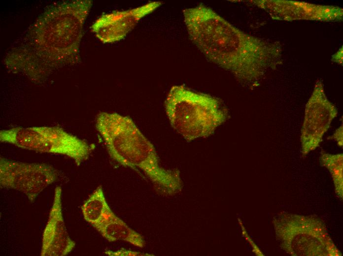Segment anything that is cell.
<instances>
[{"label": "cell", "mask_w": 343, "mask_h": 256, "mask_svg": "<svg viewBox=\"0 0 343 256\" xmlns=\"http://www.w3.org/2000/svg\"><path fill=\"white\" fill-rule=\"evenodd\" d=\"M192 42L211 62L238 80L254 85L270 69L282 63V49L236 28L210 8L201 4L183 10Z\"/></svg>", "instance_id": "cell-1"}, {"label": "cell", "mask_w": 343, "mask_h": 256, "mask_svg": "<svg viewBox=\"0 0 343 256\" xmlns=\"http://www.w3.org/2000/svg\"><path fill=\"white\" fill-rule=\"evenodd\" d=\"M91 0L66 1L49 8L5 59L8 69L35 82L79 60L83 25Z\"/></svg>", "instance_id": "cell-2"}, {"label": "cell", "mask_w": 343, "mask_h": 256, "mask_svg": "<svg viewBox=\"0 0 343 256\" xmlns=\"http://www.w3.org/2000/svg\"><path fill=\"white\" fill-rule=\"evenodd\" d=\"M96 128L110 157L121 165L141 170L158 188L171 193L180 187L176 170L160 166L155 149L130 117L103 112L96 118Z\"/></svg>", "instance_id": "cell-3"}, {"label": "cell", "mask_w": 343, "mask_h": 256, "mask_svg": "<svg viewBox=\"0 0 343 256\" xmlns=\"http://www.w3.org/2000/svg\"><path fill=\"white\" fill-rule=\"evenodd\" d=\"M165 107L172 128L188 141L210 135L228 117L218 98L183 86L171 88Z\"/></svg>", "instance_id": "cell-4"}, {"label": "cell", "mask_w": 343, "mask_h": 256, "mask_svg": "<svg viewBox=\"0 0 343 256\" xmlns=\"http://www.w3.org/2000/svg\"><path fill=\"white\" fill-rule=\"evenodd\" d=\"M0 141L41 153L59 154L79 166L87 160L94 146L59 127H13L0 131Z\"/></svg>", "instance_id": "cell-5"}, {"label": "cell", "mask_w": 343, "mask_h": 256, "mask_svg": "<svg viewBox=\"0 0 343 256\" xmlns=\"http://www.w3.org/2000/svg\"><path fill=\"white\" fill-rule=\"evenodd\" d=\"M58 178L59 172L51 165L0 158V187L23 193L31 203Z\"/></svg>", "instance_id": "cell-6"}, {"label": "cell", "mask_w": 343, "mask_h": 256, "mask_svg": "<svg viewBox=\"0 0 343 256\" xmlns=\"http://www.w3.org/2000/svg\"><path fill=\"white\" fill-rule=\"evenodd\" d=\"M338 113L336 107L326 96L322 81L318 79L305 107L301 134L303 156L319 146Z\"/></svg>", "instance_id": "cell-7"}, {"label": "cell", "mask_w": 343, "mask_h": 256, "mask_svg": "<svg viewBox=\"0 0 343 256\" xmlns=\"http://www.w3.org/2000/svg\"><path fill=\"white\" fill-rule=\"evenodd\" d=\"M250 3L264 10L273 19L292 21L312 20L336 22L343 19L342 8L288 0H250Z\"/></svg>", "instance_id": "cell-8"}, {"label": "cell", "mask_w": 343, "mask_h": 256, "mask_svg": "<svg viewBox=\"0 0 343 256\" xmlns=\"http://www.w3.org/2000/svg\"><path fill=\"white\" fill-rule=\"evenodd\" d=\"M161 1H151L142 6L102 15L91 26V30L102 42L113 43L123 39L143 17L161 5Z\"/></svg>", "instance_id": "cell-9"}, {"label": "cell", "mask_w": 343, "mask_h": 256, "mask_svg": "<svg viewBox=\"0 0 343 256\" xmlns=\"http://www.w3.org/2000/svg\"><path fill=\"white\" fill-rule=\"evenodd\" d=\"M62 194L61 187H56L53 203L42 234L41 256H65L69 254L75 246L65 225Z\"/></svg>", "instance_id": "cell-10"}, {"label": "cell", "mask_w": 343, "mask_h": 256, "mask_svg": "<svg viewBox=\"0 0 343 256\" xmlns=\"http://www.w3.org/2000/svg\"><path fill=\"white\" fill-rule=\"evenodd\" d=\"M96 230L110 242L121 240L139 248H143L145 245L142 236L130 227L113 212L101 224Z\"/></svg>", "instance_id": "cell-11"}, {"label": "cell", "mask_w": 343, "mask_h": 256, "mask_svg": "<svg viewBox=\"0 0 343 256\" xmlns=\"http://www.w3.org/2000/svg\"><path fill=\"white\" fill-rule=\"evenodd\" d=\"M81 211L84 220L96 229L113 212L101 186L97 187L84 202Z\"/></svg>", "instance_id": "cell-12"}, {"label": "cell", "mask_w": 343, "mask_h": 256, "mask_svg": "<svg viewBox=\"0 0 343 256\" xmlns=\"http://www.w3.org/2000/svg\"><path fill=\"white\" fill-rule=\"evenodd\" d=\"M343 154L336 155L322 152L320 156L321 164L330 172L334 183L336 193L343 198Z\"/></svg>", "instance_id": "cell-13"}, {"label": "cell", "mask_w": 343, "mask_h": 256, "mask_svg": "<svg viewBox=\"0 0 343 256\" xmlns=\"http://www.w3.org/2000/svg\"><path fill=\"white\" fill-rule=\"evenodd\" d=\"M105 254L109 256H148L146 254H142L139 252H133L129 250H120L117 251H108L105 252Z\"/></svg>", "instance_id": "cell-14"}, {"label": "cell", "mask_w": 343, "mask_h": 256, "mask_svg": "<svg viewBox=\"0 0 343 256\" xmlns=\"http://www.w3.org/2000/svg\"><path fill=\"white\" fill-rule=\"evenodd\" d=\"M340 147L343 146V125L341 126L335 132L333 136Z\"/></svg>", "instance_id": "cell-15"}, {"label": "cell", "mask_w": 343, "mask_h": 256, "mask_svg": "<svg viewBox=\"0 0 343 256\" xmlns=\"http://www.w3.org/2000/svg\"><path fill=\"white\" fill-rule=\"evenodd\" d=\"M332 61L339 64H343V46L340 48L337 53L333 55Z\"/></svg>", "instance_id": "cell-16"}]
</instances>
